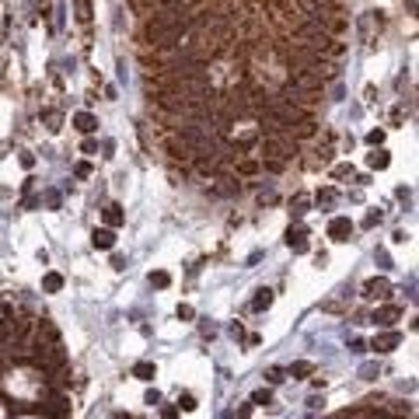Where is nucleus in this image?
Segmentation results:
<instances>
[{"instance_id": "nucleus-1", "label": "nucleus", "mask_w": 419, "mask_h": 419, "mask_svg": "<svg viewBox=\"0 0 419 419\" xmlns=\"http://www.w3.org/2000/svg\"><path fill=\"white\" fill-rule=\"evenodd\" d=\"M349 234H353V220L349 217H336L332 224H328V238L332 241H349Z\"/></svg>"}, {"instance_id": "nucleus-2", "label": "nucleus", "mask_w": 419, "mask_h": 419, "mask_svg": "<svg viewBox=\"0 0 419 419\" xmlns=\"http://www.w3.org/2000/svg\"><path fill=\"white\" fill-rule=\"evenodd\" d=\"M91 245L101 248V252H112V248H116V231H112V227H98V231L91 234Z\"/></svg>"}, {"instance_id": "nucleus-3", "label": "nucleus", "mask_w": 419, "mask_h": 419, "mask_svg": "<svg viewBox=\"0 0 419 419\" xmlns=\"http://www.w3.org/2000/svg\"><path fill=\"white\" fill-rule=\"evenodd\" d=\"M399 342H402V336H399V332H381V336H374L370 349H378V353H391Z\"/></svg>"}, {"instance_id": "nucleus-4", "label": "nucleus", "mask_w": 419, "mask_h": 419, "mask_svg": "<svg viewBox=\"0 0 419 419\" xmlns=\"http://www.w3.org/2000/svg\"><path fill=\"white\" fill-rule=\"evenodd\" d=\"M388 294H391V283H388V279H367V283H363V297H370V300L388 297Z\"/></svg>"}, {"instance_id": "nucleus-5", "label": "nucleus", "mask_w": 419, "mask_h": 419, "mask_svg": "<svg viewBox=\"0 0 419 419\" xmlns=\"http://www.w3.org/2000/svg\"><path fill=\"white\" fill-rule=\"evenodd\" d=\"M402 315V307H378V311H374V325H395V318Z\"/></svg>"}, {"instance_id": "nucleus-6", "label": "nucleus", "mask_w": 419, "mask_h": 419, "mask_svg": "<svg viewBox=\"0 0 419 419\" xmlns=\"http://www.w3.org/2000/svg\"><path fill=\"white\" fill-rule=\"evenodd\" d=\"M74 126L80 129V133H95V129H98V119H95L91 112H77V116H74Z\"/></svg>"}, {"instance_id": "nucleus-7", "label": "nucleus", "mask_w": 419, "mask_h": 419, "mask_svg": "<svg viewBox=\"0 0 419 419\" xmlns=\"http://www.w3.org/2000/svg\"><path fill=\"white\" fill-rule=\"evenodd\" d=\"M304 238H307V231H304V227H297V231L286 234V245H290L294 252H307V241H304Z\"/></svg>"}, {"instance_id": "nucleus-8", "label": "nucleus", "mask_w": 419, "mask_h": 419, "mask_svg": "<svg viewBox=\"0 0 419 419\" xmlns=\"http://www.w3.org/2000/svg\"><path fill=\"white\" fill-rule=\"evenodd\" d=\"M133 378H140V381H154V378H158V367L147 363V360H140V363L133 367Z\"/></svg>"}, {"instance_id": "nucleus-9", "label": "nucleus", "mask_w": 419, "mask_h": 419, "mask_svg": "<svg viewBox=\"0 0 419 419\" xmlns=\"http://www.w3.org/2000/svg\"><path fill=\"white\" fill-rule=\"evenodd\" d=\"M269 304H273V290H269V286H262V290H259V297L252 300V311H266Z\"/></svg>"}, {"instance_id": "nucleus-10", "label": "nucleus", "mask_w": 419, "mask_h": 419, "mask_svg": "<svg viewBox=\"0 0 419 419\" xmlns=\"http://www.w3.org/2000/svg\"><path fill=\"white\" fill-rule=\"evenodd\" d=\"M105 220H108V227H119V224H122V206H119V203L105 206Z\"/></svg>"}, {"instance_id": "nucleus-11", "label": "nucleus", "mask_w": 419, "mask_h": 419, "mask_svg": "<svg viewBox=\"0 0 419 419\" xmlns=\"http://www.w3.org/2000/svg\"><path fill=\"white\" fill-rule=\"evenodd\" d=\"M60 286H63V276L60 273H49L46 279H42V290H46V294H56Z\"/></svg>"}, {"instance_id": "nucleus-12", "label": "nucleus", "mask_w": 419, "mask_h": 419, "mask_svg": "<svg viewBox=\"0 0 419 419\" xmlns=\"http://www.w3.org/2000/svg\"><path fill=\"white\" fill-rule=\"evenodd\" d=\"M367 161H370V168H388V161H391V158H388V150H374Z\"/></svg>"}, {"instance_id": "nucleus-13", "label": "nucleus", "mask_w": 419, "mask_h": 419, "mask_svg": "<svg viewBox=\"0 0 419 419\" xmlns=\"http://www.w3.org/2000/svg\"><path fill=\"white\" fill-rule=\"evenodd\" d=\"M269 402H273V391L269 388H262V391L252 395V405H269Z\"/></svg>"}, {"instance_id": "nucleus-14", "label": "nucleus", "mask_w": 419, "mask_h": 419, "mask_svg": "<svg viewBox=\"0 0 419 419\" xmlns=\"http://www.w3.org/2000/svg\"><path fill=\"white\" fill-rule=\"evenodd\" d=\"M311 370H315V367L307 363V360H300V363H294V367H290V374H294V378H307Z\"/></svg>"}, {"instance_id": "nucleus-15", "label": "nucleus", "mask_w": 419, "mask_h": 419, "mask_svg": "<svg viewBox=\"0 0 419 419\" xmlns=\"http://www.w3.org/2000/svg\"><path fill=\"white\" fill-rule=\"evenodd\" d=\"M168 283H171V276H168V273H150V286H158V290H164Z\"/></svg>"}, {"instance_id": "nucleus-16", "label": "nucleus", "mask_w": 419, "mask_h": 419, "mask_svg": "<svg viewBox=\"0 0 419 419\" xmlns=\"http://www.w3.org/2000/svg\"><path fill=\"white\" fill-rule=\"evenodd\" d=\"M179 409H185V412H192V409H200V405H196V395H182V399H179Z\"/></svg>"}, {"instance_id": "nucleus-17", "label": "nucleus", "mask_w": 419, "mask_h": 419, "mask_svg": "<svg viewBox=\"0 0 419 419\" xmlns=\"http://www.w3.org/2000/svg\"><path fill=\"white\" fill-rule=\"evenodd\" d=\"M367 143H370V147L384 143V129H370V133H367Z\"/></svg>"}, {"instance_id": "nucleus-18", "label": "nucleus", "mask_w": 419, "mask_h": 419, "mask_svg": "<svg viewBox=\"0 0 419 419\" xmlns=\"http://www.w3.org/2000/svg\"><path fill=\"white\" fill-rule=\"evenodd\" d=\"M266 378H269V384H279V381H283V367H273Z\"/></svg>"}, {"instance_id": "nucleus-19", "label": "nucleus", "mask_w": 419, "mask_h": 419, "mask_svg": "<svg viewBox=\"0 0 419 419\" xmlns=\"http://www.w3.org/2000/svg\"><path fill=\"white\" fill-rule=\"evenodd\" d=\"M332 175H336V179H346V175H353V164H339Z\"/></svg>"}, {"instance_id": "nucleus-20", "label": "nucleus", "mask_w": 419, "mask_h": 419, "mask_svg": "<svg viewBox=\"0 0 419 419\" xmlns=\"http://www.w3.org/2000/svg\"><path fill=\"white\" fill-rule=\"evenodd\" d=\"M74 175H77V179H87V175H91V164H77Z\"/></svg>"}, {"instance_id": "nucleus-21", "label": "nucleus", "mask_w": 419, "mask_h": 419, "mask_svg": "<svg viewBox=\"0 0 419 419\" xmlns=\"http://www.w3.org/2000/svg\"><path fill=\"white\" fill-rule=\"evenodd\" d=\"M192 315H196V311H192V307H189V304H179V318H185V321H189Z\"/></svg>"}, {"instance_id": "nucleus-22", "label": "nucleus", "mask_w": 419, "mask_h": 419, "mask_svg": "<svg viewBox=\"0 0 419 419\" xmlns=\"http://www.w3.org/2000/svg\"><path fill=\"white\" fill-rule=\"evenodd\" d=\"M304 210H307V200H304V196H297V203H294V213H297V217H300V213H304Z\"/></svg>"}, {"instance_id": "nucleus-23", "label": "nucleus", "mask_w": 419, "mask_h": 419, "mask_svg": "<svg viewBox=\"0 0 419 419\" xmlns=\"http://www.w3.org/2000/svg\"><path fill=\"white\" fill-rule=\"evenodd\" d=\"M332 196H336L332 189H325V192H318V203H332Z\"/></svg>"}, {"instance_id": "nucleus-24", "label": "nucleus", "mask_w": 419, "mask_h": 419, "mask_svg": "<svg viewBox=\"0 0 419 419\" xmlns=\"http://www.w3.org/2000/svg\"><path fill=\"white\" fill-rule=\"evenodd\" d=\"M143 402H147V405H158V402H161V395H158V391H147V399H143Z\"/></svg>"}, {"instance_id": "nucleus-25", "label": "nucleus", "mask_w": 419, "mask_h": 419, "mask_svg": "<svg viewBox=\"0 0 419 419\" xmlns=\"http://www.w3.org/2000/svg\"><path fill=\"white\" fill-rule=\"evenodd\" d=\"M378 220H381V213H367V220H363V227H374V224H378Z\"/></svg>"}, {"instance_id": "nucleus-26", "label": "nucleus", "mask_w": 419, "mask_h": 419, "mask_svg": "<svg viewBox=\"0 0 419 419\" xmlns=\"http://www.w3.org/2000/svg\"><path fill=\"white\" fill-rule=\"evenodd\" d=\"M161 416H164V419H179V409H175V405H168V409H164Z\"/></svg>"}, {"instance_id": "nucleus-27", "label": "nucleus", "mask_w": 419, "mask_h": 419, "mask_svg": "<svg viewBox=\"0 0 419 419\" xmlns=\"http://www.w3.org/2000/svg\"><path fill=\"white\" fill-rule=\"evenodd\" d=\"M248 416H252V405H241L238 409V419H248Z\"/></svg>"}]
</instances>
